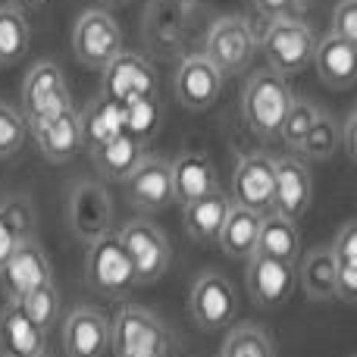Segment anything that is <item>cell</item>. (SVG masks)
<instances>
[{
  "mask_svg": "<svg viewBox=\"0 0 357 357\" xmlns=\"http://www.w3.org/2000/svg\"><path fill=\"white\" fill-rule=\"evenodd\" d=\"M354 126H357V113H348L345 126H342V132H339V144L345 148L348 160H354Z\"/></svg>",
  "mask_w": 357,
  "mask_h": 357,
  "instance_id": "obj_40",
  "label": "cell"
},
{
  "mask_svg": "<svg viewBox=\"0 0 357 357\" xmlns=\"http://www.w3.org/2000/svg\"><path fill=\"white\" fill-rule=\"evenodd\" d=\"M254 6H257L266 19H282V16H295L304 6V0H254Z\"/></svg>",
  "mask_w": 357,
  "mask_h": 357,
  "instance_id": "obj_39",
  "label": "cell"
},
{
  "mask_svg": "<svg viewBox=\"0 0 357 357\" xmlns=\"http://www.w3.org/2000/svg\"><path fill=\"white\" fill-rule=\"evenodd\" d=\"M50 279H54L50 260L35 238L19 241V245L10 251V257L0 264V285H3L10 301H19L22 295H29L31 289L50 282Z\"/></svg>",
  "mask_w": 357,
  "mask_h": 357,
  "instance_id": "obj_13",
  "label": "cell"
},
{
  "mask_svg": "<svg viewBox=\"0 0 357 357\" xmlns=\"http://www.w3.org/2000/svg\"><path fill=\"white\" fill-rule=\"evenodd\" d=\"M66 357H104L110 351V320L98 307H75L63 320Z\"/></svg>",
  "mask_w": 357,
  "mask_h": 357,
  "instance_id": "obj_17",
  "label": "cell"
},
{
  "mask_svg": "<svg viewBox=\"0 0 357 357\" xmlns=\"http://www.w3.org/2000/svg\"><path fill=\"white\" fill-rule=\"evenodd\" d=\"M66 220L75 238L91 245L94 238L110 232L113 226V201L104 185L98 182H75L66 201Z\"/></svg>",
  "mask_w": 357,
  "mask_h": 357,
  "instance_id": "obj_10",
  "label": "cell"
},
{
  "mask_svg": "<svg viewBox=\"0 0 357 357\" xmlns=\"http://www.w3.org/2000/svg\"><path fill=\"white\" fill-rule=\"evenodd\" d=\"M126 195L129 204L144 213H157L173 204V176H169V160L163 157H148L138 160V167L126 176Z\"/></svg>",
  "mask_w": 357,
  "mask_h": 357,
  "instance_id": "obj_14",
  "label": "cell"
},
{
  "mask_svg": "<svg viewBox=\"0 0 357 357\" xmlns=\"http://www.w3.org/2000/svg\"><path fill=\"white\" fill-rule=\"evenodd\" d=\"M310 195H314V178L304 160L295 157H282L276 160V191H273V210L285 220H301L310 207Z\"/></svg>",
  "mask_w": 357,
  "mask_h": 357,
  "instance_id": "obj_18",
  "label": "cell"
},
{
  "mask_svg": "<svg viewBox=\"0 0 357 357\" xmlns=\"http://www.w3.org/2000/svg\"><path fill=\"white\" fill-rule=\"evenodd\" d=\"M16 304H19V310L35 323V326H41L44 333H47V326L56 320V310H60V291H56L54 279H50V282L31 289L29 295H22Z\"/></svg>",
  "mask_w": 357,
  "mask_h": 357,
  "instance_id": "obj_31",
  "label": "cell"
},
{
  "mask_svg": "<svg viewBox=\"0 0 357 357\" xmlns=\"http://www.w3.org/2000/svg\"><path fill=\"white\" fill-rule=\"evenodd\" d=\"M273 191H276V160L266 154H248L238 160L232 173V197L235 207L254 210V213H270Z\"/></svg>",
  "mask_w": 357,
  "mask_h": 357,
  "instance_id": "obj_11",
  "label": "cell"
},
{
  "mask_svg": "<svg viewBox=\"0 0 357 357\" xmlns=\"http://www.w3.org/2000/svg\"><path fill=\"white\" fill-rule=\"evenodd\" d=\"M123 116H126V132L132 138H138V142H148L154 135L157 123H160V104H157V98L135 100V104L123 107Z\"/></svg>",
  "mask_w": 357,
  "mask_h": 357,
  "instance_id": "obj_35",
  "label": "cell"
},
{
  "mask_svg": "<svg viewBox=\"0 0 357 357\" xmlns=\"http://www.w3.org/2000/svg\"><path fill=\"white\" fill-rule=\"evenodd\" d=\"M6 3H10L13 10H19V13H22V10H38V6L44 3V0H6Z\"/></svg>",
  "mask_w": 357,
  "mask_h": 357,
  "instance_id": "obj_42",
  "label": "cell"
},
{
  "mask_svg": "<svg viewBox=\"0 0 357 357\" xmlns=\"http://www.w3.org/2000/svg\"><path fill=\"white\" fill-rule=\"evenodd\" d=\"M257 232H260V213L232 204L220 235H216V245H220V251L226 257L248 260L254 254V248H257Z\"/></svg>",
  "mask_w": 357,
  "mask_h": 357,
  "instance_id": "obj_26",
  "label": "cell"
},
{
  "mask_svg": "<svg viewBox=\"0 0 357 357\" xmlns=\"http://www.w3.org/2000/svg\"><path fill=\"white\" fill-rule=\"evenodd\" d=\"M335 260V298L351 304L357 298V222H345L333 241Z\"/></svg>",
  "mask_w": 357,
  "mask_h": 357,
  "instance_id": "obj_29",
  "label": "cell"
},
{
  "mask_svg": "<svg viewBox=\"0 0 357 357\" xmlns=\"http://www.w3.org/2000/svg\"><path fill=\"white\" fill-rule=\"evenodd\" d=\"M169 176H173V201H178V204H188V201H195V197L207 195V191L220 188V185H216L213 163L204 154H195V151L176 157V160L169 163Z\"/></svg>",
  "mask_w": 357,
  "mask_h": 357,
  "instance_id": "obj_24",
  "label": "cell"
},
{
  "mask_svg": "<svg viewBox=\"0 0 357 357\" xmlns=\"http://www.w3.org/2000/svg\"><path fill=\"white\" fill-rule=\"evenodd\" d=\"M29 50V25L10 3L0 6V66H16Z\"/></svg>",
  "mask_w": 357,
  "mask_h": 357,
  "instance_id": "obj_30",
  "label": "cell"
},
{
  "mask_svg": "<svg viewBox=\"0 0 357 357\" xmlns=\"http://www.w3.org/2000/svg\"><path fill=\"white\" fill-rule=\"evenodd\" d=\"M295 279L310 301H329L335 298V260L329 248H314L295 264Z\"/></svg>",
  "mask_w": 357,
  "mask_h": 357,
  "instance_id": "obj_27",
  "label": "cell"
},
{
  "mask_svg": "<svg viewBox=\"0 0 357 357\" xmlns=\"http://www.w3.org/2000/svg\"><path fill=\"white\" fill-rule=\"evenodd\" d=\"M79 126H82V148L98 151L107 142H113L116 135L126 132V116H123V104L110 100L107 94L94 98L85 110L79 113Z\"/></svg>",
  "mask_w": 357,
  "mask_h": 357,
  "instance_id": "obj_23",
  "label": "cell"
},
{
  "mask_svg": "<svg viewBox=\"0 0 357 357\" xmlns=\"http://www.w3.org/2000/svg\"><path fill=\"white\" fill-rule=\"evenodd\" d=\"M335 148H339V126L320 113V119H317L314 129H310L307 138L301 142L298 154H304L307 160H329V157L335 154Z\"/></svg>",
  "mask_w": 357,
  "mask_h": 357,
  "instance_id": "obj_34",
  "label": "cell"
},
{
  "mask_svg": "<svg viewBox=\"0 0 357 357\" xmlns=\"http://www.w3.org/2000/svg\"><path fill=\"white\" fill-rule=\"evenodd\" d=\"M104 6H126V3H132V0H100Z\"/></svg>",
  "mask_w": 357,
  "mask_h": 357,
  "instance_id": "obj_43",
  "label": "cell"
},
{
  "mask_svg": "<svg viewBox=\"0 0 357 357\" xmlns=\"http://www.w3.org/2000/svg\"><path fill=\"white\" fill-rule=\"evenodd\" d=\"M47 333L29 320L19 310L16 301H10L0 314V351L3 357H41Z\"/></svg>",
  "mask_w": 357,
  "mask_h": 357,
  "instance_id": "obj_22",
  "label": "cell"
},
{
  "mask_svg": "<svg viewBox=\"0 0 357 357\" xmlns=\"http://www.w3.org/2000/svg\"><path fill=\"white\" fill-rule=\"evenodd\" d=\"M333 35L357 44V0H339L333 6Z\"/></svg>",
  "mask_w": 357,
  "mask_h": 357,
  "instance_id": "obj_38",
  "label": "cell"
},
{
  "mask_svg": "<svg viewBox=\"0 0 357 357\" xmlns=\"http://www.w3.org/2000/svg\"><path fill=\"white\" fill-rule=\"evenodd\" d=\"M16 245H19V238L13 235V229H10V222H6V216L0 213V264L10 257V251H13Z\"/></svg>",
  "mask_w": 357,
  "mask_h": 357,
  "instance_id": "obj_41",
  "label": "cell"
},
{
  "mask_svg": "<svg viewBox=\"0 0 357 357\" xmlns=\"http://www.w3.org/2000/svg\"><path fill=\"white\" fill-rule=\"evenodd\" d=\"M298 279H295V264L285 260H273L264 254H251L248 257V291H251L254 304L260 307H282L291 298Z\"/></svg>",
  "mask_w": 357,
  "mask_h": 357,
  "instance_id": "obj_16",
  "label": "cell"
},
{
  "mask_svg": "<svg viewBox=\"0 0 357 357\" xmlns=\"http://www.w3.org/2000/svg\"><path fill=\"white\" fill-rule=\"evenodd\" d=\"M0 213L6 216V222H10L13 235H16L19 241L31 238V226H35V213H31V207L22 201V197H13V201L0 204Z\"/></svg>",
  "mask_w": 357,
  "mask_h": 357,
  "instance_id": "obj_37",
  "label": "cell"
},
{
  "mask_svg": "<svg viewBox=\"0 0 357 357\" xmlns=\"http://www.w3.org/2000/svg\"><path fill=\"white\" fill-rule=\"evenodd\" d=\"M116 235H119V241H123L126 254H129V260H132V270H135L138 285L157 282V279L169 270L173 248H169V238L160 226H154L151 220H129Z\"/></svg>",
  "mask_w": 357,
  "mask_h": 357,
  "instance_id": "obj_6",
  "label": "cell"
},
{
  "mask_svg": "<svg viewBox=\"0 0 357 357\" xmlns=\"http://www.w3.org/2000/svg\"><path fill=\"white\" fill-rule=\"evenodd\" d=\"M257 44H260L257 31H254V25L245 16H222L210 25L204 56L222 75H238L251 66L254 54H257Z\"/></svg>",
  "mask_w": 357,
  "mask_h": 357,
  "instance_id": "obj_5",
  "label": "cell"
},
{
  "mask_svg": "<svg viewBox=\"0 0 357 357\" xmlns=\"http://www.w3.org/2000/svg\"><path fill=\"white\" fill-rule=\"evenodd\" d=\"M317 75L323 79V85L335 88V91H345V88L354 85L357 75V44L345 41L339 35H323L314 47V60Z\"/></svg>",
  "mask_w": 357,
  "mask_h": 357,
  "instance_id": "obj_20",
  "label": "cell"
},
{
  "mask_svg": "<svg viewBox=\"0 0 357 357\" xmlns=\"http://www.w3.org/2000/svg\"><path fill=\"white\" fill-rule=\"evenodd\" d=\"M110 351L116 357H167L169 329L148 307L126 304L110 320Z\"/></svg>",
  "mask_w": 357,
  "mask_h": 357,
  "instance_id": "obj_2",
  "label": "cell"
},
{
  "mask_svg": "<svg viewBox=\"0 0 357 357\" xmlns=\"http://www.w3.org/2000/svg\"><path fill=\"white\" fill-rule=\"evenodd\" d=\"M222 79L226 75L213 66L204 54H191L182 60L176 73V98L185 110H210L222 94Z\"/></svg>",
  "mask_w": 357,
  "mask_h": 357,
  "instance_id": "obj_15",
  "label": "cell"
},
{
  "mask_svg": "<svg viewBox=\"0 0 357 357\" xmlns=\"http://www.w3.org/2000/svg\"><path fill=\"white\" fill-rule=\"evenodd\" d=\"M320 119V107L310 104V100H291L289 113L282 119V129H279V138L289 144L291 151L301 148V142L307 138V132L314 129V123Z\"/></svg>",
  "mask_w": 357,
  "mask_h": 357,
  "instance_id": "obj_33",
  "label": "cell"
},
{
  "mask_svg": "<svg viewBox=\"0 0 357 357\" xmlns=\"http://www.w3.org/2000/svg\"><path fill=\"white\" fill-rule=\"evenodd\" d=\"M220 357H276L273 342L264 329L257 326H235L222 342Z\"/></svg>",
  "mask_w": 357,
  "mask_h": 357,
  "instance_id": "obj_32",
  "label": "cell"
},
{
  "mask_svg": "<svg viewBox=\"0 0 357 357\" xmlns=\"http://www.w3.org/2000/svg\"><path fill=\"white\" fill-rule=\"evenodd\" d=\"M254 254H264L273 260H285V264H298L301 257V238H298V226L279 213L260 216V232Z\"/></svg>",
  "mask_w": 357,
  "mask_h": 357,
  "instance_id": "obj_25",
  "label": "cell"
},
{
  "mask_svg": "<svg viewBox=\"0 0 357 357\" xmlns=\"http://www.w3.org/2000/svg\"><path fill=\"white\" fill-rule=\"evenodd\" d=\"M104 88L107 98L116 104H135V100L157 98V69L151 66V60H144L142 54L132 50H119L104 69Z\"/></svg>",
  "mask_w": 357,
  "mask_h": 357,
  "instance_id": "obj_9",
  "label": "cell"
},
{
  "mask_svg": "<svg viewBox=\"0 0 357 357\" xmlns=\"http://www.w3.org/2000/svg\"><path fill=\"white\" fill-rule=\"evenodd\" d=\"M235 289L222 273H204L188 291V310L201 329H226L235 317Z\"/></svg>",
  "mask_w": 357,
  "mask_h": 357,
  "instance_id": "obj_12",
  "label": "cell"
},
{
  "mask_svg": "<svg viewBox=\"0 0 357 357\" xmlns=\"http://www.w3.org/2000/svg\"><path fill=\"white\" fill-rule=\"evenodd\" d=\"M25 138H29V126H25L22 113H19L16 107H10V104L0 100V160L19 154V148L25 144Z\"/></svg>",
  "mask_w": 357,
  "mask_h": 357,
  "instance_id": "obj_36",
  "label": "cell"
},
{
  "mask_svg": "<svg viewBox=\"0 0 357 357\" xmlns=\"http://www.w3.org/2000/svg\"><path fill=\"white\" fill-rule=\"evenodd\" d=\"M317 38L307 22L295 16L270 19L266 31L260 35V50L270 60V69L279 75H295L314 60Z\"/></svg>",
  "mask_w": 357,
  "mask_h": 357,
  "instance_id": "obj_3",
  "label": "cell"
},
{
  "mask_svg": "<svg viewBox=\"0 0 357 357\" xmlns=\"http://www.w3.org/2000/svg\"><path fill=\"white\" fill-rule=\"evenodd\" d=\"M41 357H44V354H41Z\"/></svg>",
  "mask_w": 357,
  "mask_h": 357,
  "instance_id": "obj_44",
  "label": "cell"
},
{
  "mask_svg": "<svg viewBox=\"0 0 357 357\" xmlns=\"http://www.w3.org/2000/svg\"><path fill=\"white\" fill-rule=\"evenodd\" d=\"M123 50V29L107 10H88L75 19L73 54L82 66L104 69Z\"/></svg>",
  "mask_w": 357,
  "mask_h": 357,
  "instance_id": "obj_8",
  "label": "cell"
},
{
  "mask_svg": "<svg viewBox=\"0 0 357 357\" xmlns=\"http://www.w3.org/2000/svg\"><path fill=\"white\" fill-rule=\"evenodd\" d=\"M291 100H295V94H291L285 75L273 73V69H260L248 79L245 91H241L245 126L257 138H279V129H282V119L289 113Z\"/></svg>",
  "mask_w": 357,
  "mask_h": 357,
  "instance_id": "obj_1",
  "label": "cell"
},
{
  "mask_svg": "<svg viewBox=\"0 0 357 357\" xmlns=\"http://www.w3.org/2000/svg\"><path fill=\"white\" fill-rule=\"evenodd\" d=\"M73 98H69L66 79H63V69L50 60H41L29 69L22 85V119L25 126H35L41 119H50L56 113L69 110Z\"/></svg>",
  "mask_w": 357,
  "mask_h": 357,
  "instance_id": "obj_7",
  "label": "cell"
},
{
  "mask_svg": "<svg viewBox=\"0 0 357 357\" xmlns=\"http://www.w3.org/2000/svg\"><path fill=\"white\" fill-rule=\"evenodd\" d=\"M94 167L104 178H113V182H126V176L138 167V160L144 157V142L132 138L129 132L116 135L113 142H107L104 148L91 151Z\"/></svg>",
  "mask_w": 357,
  "mask_h": 357,
  "instance_id": "obj_28",
  "label": "cell"
},
{
  "mask_svg": "<svg viewBox=\"0 0 357 357\" xmlns=\"http://www.w3.org/2000/svg\"><path fill=\"white\" fill-rule=\"evenodd\" d=\"M29 135L35 138V144H38V151L44 154V160L69 163L82 151L79 110H75V107H69V110L56 113V116L41 119V123L29 126Z\"/></svg>",
  "mask_w": 357,
  "mask_h": 357,
  "instance_id": "obj_19",
  "label": "cell"
},
{
  "mask_svg": "<svg viewBox=\"0 0 357 357\" xmlns=\"http://www.w3.org/2000/svg\"><path fill=\"white\" fill-rule=\"evenodd\" d=\"M229 207H232V201H229V195L220 188H213V191H207V195L195 197V201L182 204L185 232H188L195 241L216 245V235H220L222 222H226Z\"/></svg>",
  "mask_w": 357,
  "mask_h": 357,
  "instance_id": "obj_21",
  "label": "cell"
},
{
  "mask_svg": "<svg viewBox=\"0 0 357 357\" xmlns=\"http://www.w3.org/2000/svg\"><path fill=\"white\" fill-rule=\"evenodd\" d=\"M85 279L94 291L107 298H123L138 285L132 260L126 254L116 232H107L88 245L85 254Z\"/></svg>",
  "mask_w": 357,
  "mask_h": 357,
  "instance_id": "obj_4",
  "label": "cell"
}]
</instances>
